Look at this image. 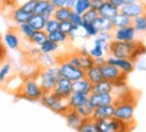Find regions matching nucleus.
Returning a JSON list of instances; mask_svg holds the SVG:
<instances>
[{
  "mask_svg": "<svg viewBox=\"0 0 146 132\" xmlns=\"http://www.w3.org/2000/svg\"><path fill=\"white\" fill-rule=\"evenodd\" d=\"M71 15H72V9L68 8V7H62V8H56L55 9V13H54V18L56 19L58 22H67L70 20Z\"/></svg>",
  "mask_w": 146,
  "mask_h": 132,
  "instance_id": "28",
  "label": "nucleus"
},
{
  "mask_svg": "<svg viewBox=\"0 0 146 132\" xmlns=\"http://www.w3.org/2000/svg\"><path fill=\"white\" fill-rule=\"evenodd\" d=\"M94 110H95V108L93 107V104H91L90 101H86L83 106L78 107L75 111L82 116V118H83V119H89V118H93Z\"/></svg>",
  "mask_w": 146,
  "mask_h": 132,
  "instance_id": "30",
  "label": "nucleus"
},
{
  "mask_svg": "<svg viewBox=\"0 0 146 132\" xmlns=\"http://www.w3.org/2000/svg\"><path fill=\"white\" fill-rule=\"evenodd\" d=\"M90 8H91L90 0H76L75 7H74L72 11L76 12V13H79V15H83V13H86Z\"/></svg>",
  "mask_w": 146,
  "mask_h": 132,
  "instance_id": "35",
  "label": "nucleus"
},
{
  "mask_svg": "<svg viewBox=\"0 0 146 132\" xmlns=\"http://www.w3.org/2000/svg\"><path fill=\"white\" fill-rule=\"evenodd\" d=\"M122 13H125L126 16L134 20L138 16H141L143 13H146V3L145 1H137V3H130V4H125L122 8L119 9Z\"/></svg>",
  "mask_w": 146,
  "mask_h": 132,
  "instance_id": "11",
  "label": "nucleus"
},
{
  "mask_svg": "<svg viewBox=\"0 0 146 132\" xmlns=\"http://www.w3.org/2000/svg\"><path fill=\"white\" fill-rule=\"evenodd\" d=\"M110 43H111V41H109V40H106V39H103V37H101V36H97V37L94 39V45L103 48L106 52H109V49H110Z\"/></svg>",
  "mask_w": 146,
  "mask_h": 132,
  "instance_id": "41",
  "label": "nucleus"
},
{
  "mask_svg": "<svg viewBox=\"0 0 146 132\" xmlns=\"http://www.w3.org/2000/svg\"><path fill=\"white\" fill-rule=\"evenodd\" d=\"M106 1L105 0H90V5H91V9H95V11H99L102 8V5L105 4Z\"/></svg>",
  "mask_w": 146,
  "mask_h": 132,
  "instance_id": "47",
  "label": "nucleus"
},
{
  "mask_svg": "<svg viewBox=\"0 0 146 132\" xmlns=\"http://www.w3.org/2000/svg\"><path fill=\"white\" fill-rule=\"evenodd\" d=\"M0 1H1V4L3 5H13L12 0H0Z\"/></svg>",
  "mask_w": 146,
  "mask_h": 132,
  "instance_id": "53",
  "label": "nucleus"
},
{
  "mask_svg": "<svg viewBox=\"0 0 146 132\" xmlns=\"http://www.w3.org/2000/svg\"><path fill=\"white\" fill-rule=\"evenodd\" d=\"M59 30H60V22H58L55 18H51L47 20L46 27H44V31L47 33H52V32L59 31Z\"/></svg>",
  "mask_w": 146,
  "mask_h": 132,
  "instance_id": "39",
  "label": "nucleus"
},
{
  "mask_svg": "<svg viewBox=\"0 0 146 132\" xmlns=\"http://www.w3.org/2000/svg\"><path fill=\"white\" fill-rule=\"evenodd\" d=\"M11 18H12V20L16 23L18 26H20V24L28 23V20H30V18H31V15L27 13L26 11L19 5V7H13V9L11 11Z\"/></svg>",
  "mask_w": 146,
  "mask_h": 132,
  "instance_id": "19",
  "label": "nucleus"
},
{
  "mask_svg": "<svg viewBox=\"0 0 146 132\" xmlns=\"http://www.w3.org/2000/svg\"><path fill=\"white\" fill-rule=\"evenodd\" d=\"M82 30L84 31L86 33V37H97L99 35V31H98V28L95 27L94 23H84L83 22V26H82Z\"/></svg>",
  "mask_w": 146,
  "mask_h": 132,
  "instance_id": "34",
  "label": "nucleus"
},
{
  "mask_svg": "<svg viewBox=\"0 0 146 132\" xmlns=\"http://www.w3.org/2000/svg\"><path fill=\"white\" fill-rule=\"evenodd\" d=\"M58 68H59L60 77H64V79L70 80L72 83L76 81V80H80V79H83V77H86V71L72 66L64 56L58 57Z\"/></svg>",
  "mask_w": 146,
  "mask_h": 132,
  "instance_id": "5",
  "label": "nucleus"
},
{
  "mask_svg": "<svg viewBox=\"0 0 146 132\" xmlns=\"http://www.w3.org/2000/svg\"><path fill=\"white\" fill-rule=\"evenodd\" d=\"M39 48H40V52L42 53H54L59 49V44H56L55 41L48 39L42 47H39Z\"/></svg>",
  "mask_w": 146,
  "mask_h": 132,
  "instance_id": "37",
  "label": "nucleus"
},
{
  "mask_svg": "<svg viewBox=\"0 0 146 132\" xmlns=\"http://www.w3.org/2000/svg\"><path fill=\"white\" fill-rule=\"evenodd\" d=\"M38 1H39V0H30V1L24 3L23 5H20V7H22L27 13L34 15V13H35V9H36V5H38Z\"/></svg>",
  "mask_w": 146,
  "mask_h": 132,
  "instance_id": "42",
  "label": "nucleus"
},
{
  "mask_svg": "<svg viewBox=\"0 0 146 132\" xmlns=\"http://www.w3.org/2000/svg\"><path fill=\"white\" fill-rule=\"evenodd\" d=\"M137 1H141V0H123L125 4H130V3H137Z\"/></svg>",
  "mask_w": 146,
  "mask_h": 132,
  "instance_id": "54",
  "label": "nucleus"
},
{
  "mask_svg": "<svg viewBox=\"0 0 146 132\" xmlns=\"http://www.w3.org/2000/svg\"><path fill=\"white\" fill-rule=\"evenodd\" d=\"M114 89H115L114 83H111L109 80H102L99 83L94 84L91 93H113Z\"/></svg>",
  "mask_w": 146,
  "mask_h": 132,
  "instance_id": "22",
  "label": "nucleus"
},
{
  "mask_svg": "<svg viewBox=\"0 0 146 132\" xmlns=\"http://www.w3.org/2000/svg\"><path fill=\"white\" fill-rule=\"evenodd\" d=\"M70 22L72 23L75 27H82L83 26V16L72 11V15H71V18H70Z\"/></svg>",
  "mask_w": 146,
  "mask_h": 132,
  "instance_id": "44",
  "label": "nucleus"
},
{
  "mask_svg": "<svg viewBox=\"0 0 146 132\" xmlns=\"http://www.w3.org/2000/svg\"><path fill=\"white\" fill-rule=\"evenodd\" d=\"M27 1H30V0H12V4L13 7H19V5H23Z\"/></svg>",
  "mask_w": 146,
  "mask_h": 132,
  "instance_id": "50",
  "label": "nucleus"
},
{
  "mask_svg": "<svg viewBox=\"0 0 146 132\" xmlns=\"http://www.w3.org/2000/svg\"><path fill=\"white\" fill-rule=\"evenodd\" d=\"M137 107V99L133 97V92H130L126 96L121 97L115 101V114L114 118L122 120L125 123L134 124V112Z\"/></svg>",
  "mask_w": 146,
  "mask_h": 132,
  "instance_id": "2",
  "label": "nucleus"
},
{
  "mask_svg": "<svg viewBox=\"0 0 146 132\" xmlns=\"http://www.w3.org/2000/svg\"><path fill=\"white\" fill-rule=\"evenodd\" d=\"M98 12H99V16H103V18H107V19H110V20H113L119 13V8H117L115 5H113L110 1H106Z\"/></svg>",
  "mask_w": 146,
  "mask_h": 132,
  "instance_id": "21",
  "label": "nucleus"
},
{
  "mask_svg": "<svg viewBox=\"0 0 146 132\" xmlns=\"http://www.w3.org/2000/svg\"><path fill=\"white\" fill-rule=\"evenodd\" d=\"M133 27L135 28L137 33H146V13L138 16L137 19L133 20Z\"/></svg>",
  "mask_w": 146,
  "mask_h": 132,
  "instance_id": "32",
  "label": "nucleus"
},
{
  "mask_svg": "<svg viewBox=\"0 0 146 132\" xmlns=\"http://www.w3.org/2000/svg\"><path fill=\"white\" fill-rule=\"evenodd\" d=\"M134 124L125 123L117 118H109V119L98 120V128L99 132H130L133 129Z\"/></svg>",
  "mask_w": 146,
  "mask_h": 132,
  "instance_id": "8",
  "label": "nucleus"
},
{
  "mask_svg": "<svg viewBox=\"0 0 146 132\" xmlns=\"http://www.w3.org/2000/svg\"><path fill=\"white\" fill-rule=\"evenodd\" d=\"M11 70H12V67L9 63H1L0 64V84H4L8 80Z\"/></svg>",
  "mask_w": 146,
  "mask_h": 132,
  "instance_id": "36",
  "label": "nucleus"
},
{
  "mask_svg": "<svg viewBox=\"0 0 146 132\" xmlns=\"http://www.w3.org/2000/svg\"><path fill=\"white\" fill-rule=\"evenodd\" d=\"M86 79L93 84H97V83H99V81H102V80H105L103 79V74H102L101 66L94 64L91 68H89V70L86 71Z\"/></svg>",
  "mask_w": 146,
  "mask_h": 132,
  "instance_id": "20",
  "label": "nucleus"
},
{
  "mask_svg": "<svg viewBox=\"0 0 146 132\" xmlns=\"http://www.w3.org/2000/svg\"><path fill=\"white\" fill-rule=\"evenodd\" d=\"M110 56L121 57V59H131L135 62L139 56L146 53V47L141 41H117L113 40L109 49Z\"/></svg>",
  "mask_w": 146,
  "mask_h": 132,
  "instance_id": "1",
  "label": "nucleus"
},
{
  "mask_svg": "<svg viewBox=\"0 0 146 132\" xmlns=\"http://www.w3.org/2000/svg\"><path fill=\"white\" fill-rule=\"evenodd\" d=\"M4 56V49L1 48V45H0V62H1V59Z\"/></svg>",
  "mask_w": 146,
  "mask_h": 132,
  "instance_id": "55",
  "label": "nucleus"
},
{
  "mask_svg": "<svg viewBox=\"0 0 146 132\" xmlns=\"http://www.w3.org/2000/svg\"><path fill=\"white\" fill-rule=\"evenodd\" d=\"M113 40L117 41H135L137 40V31L133 26L117 28L113 31Z\"/></svg>",
  "mask_w": 146,
  "mask_h": 132,
  "instance_id": "13",
  "label": "nucleus"
},
{
  "mask_svg": "<svg viewBox=\"0 0 146 132\" xmlns=\"http://www.w3.org/2000/svg\"><path fill=\"white\" fill-rule=\"evenodd\" d=\"M78 132H99V128H98V121L94 120L93 118H89V119H84L82 125L79 127Z\"/></svg>",
  "mask_w": 146,
  "mask_h": 132,
  "instance_id": "27",
  "label": "nucleus"
},
{
  "mask_svg": "<svg viewBox=\"0 0 146 132\" xmlns=\"http://www.w3.org/2000/svg\"><path fill=\"white\" fill-rule=\"evenodd\" d=\"M64 57H66L72 66L78 67V68H80V70H83V71H87L89 68H91V67L95 64V60L90 56L89 51L86 48H82V49H79V51L68 53V55H66Z\"/></svg>",
  "mask_w": 146,
  "mask_h": 132,
  "instance_id": "7",
  "label": "nucleus"
},
{
  "mask_svg": "<svg viewBox=\"0 0 146 132\" xmlns=\"http://www.w3.org/2000/svg\"><path fill=\"white\" fill-rule=\"evenodd\" d=\"M36 80L39 81L40 87L43 89V92H52L55 85H56L58 80L60 79V74H59V68L58 66L54 67H40L35 75Z\"/></svg>",
  "mask_w": 146,
  "mask_h": 132,
  "instance_id": "3",
  "label": "nucleus"
},
{
  "mask_svg": "<svg viewBox=\"0 0 146 132\" xmlns=\"http://www.w3.org/2000/svg\"><path fill=\"white\" fill-rule=\"evenodd\" d=\"M63 118H64V120H66L67 125H68L71 129H75V131L79 129V127L82 125V123H83V120H84L75 110H68Z\"/></svg>",
  "mask_w": 146,
  "mask_h": 132,
  "instance_id": "15",
  "label": "nucleus"
},
{
  "mask_svg": "<svg viewBox=\"0 0 146 132\" xmlns=\"http://www.w3.org/2000/svg\"><path fill=\"white\" fill-rule=\"evenodd\" d=\"M40 103H42L46 108H48V110H51L52 112H55V114H58V115H62V116H64L67 111L70 110V107L67 104V100L59 99L54 92L44 93V95L42 96V99H40Z\"/></svg>",
  "mask_w": 146,
  "mask_h": 132,
  "instance_id": "6",
  "label": "nucleus"
},
{
  "mask_svg": "<svg viewBox=\"0 0 146 132\" xmlns=\"http://www.w3.org/2000/svg\"><path fill=\"white\" fill-rule=\"evenodd\" d=\"M38 62H39L40 67L58 66V59H55L51 53H40L39 57H38Z\"/></svg>",
  "mask_w": 146,
  "mask_h": 132,
  "instance_id": "29",
  "label": "nucleus"
},
{
  "mask_svg": "<svg viewBox=\"0 0 146 132\" xmlns=\"http://www.w3.org/2000/svg\"><path fill=\"white\" fill-rule=\"evenodd\" d=\"M75 3H76V0H66V7H68V8H71V9H74Z\"/></svg>",
  "mask_w": 146,
  "mask_h": 132,
  "instance_id": "51",
  "label": "nucleus"
},
{
  "mask_svg": "<svg viewBox=\"0 0 146 132\" xmlns=\"http://www.w3.org/2000/svg\"><path fill=\"white\" fill-rule=\"evenodd\" d=\"M43 95H44V92H43V89H42L35 76L26 77L20 84L19 91L16 92L18 97H22V99H26L30 101H40Z\"/></svg>",
  "mask_w": 146,
  "mask_h": 132,
  "instance_id": "4",
  "label": "nucleus"
},
{
  "mask_svg": "<svg viewBox=\"0 0 146 132\" xmlns=\"http://www.w3.org/2000/svg\"><path fill=\"white\" fill-rule=\"evenodd\" d=\"M90 95L86 93H79V92H72L71 96L67 99V104L70 107V110H76L78 107L83 106L86 101H89Z\"/></svg>",
  "mask_w": 146,
  "mask_h": 132,
  "instance_id": "17",
  "label": "nucleus"
},
{
  "mask_svg": "<svg viewBox=\"0 0 146 132\" xmlns=\"http://www.w3.org/2000/svg\"><path fill=\"white\" fill-rule=\"evenodd\" d=\"M113 26H114V30H117V28H125V27H129V26H133V20L129 18V16H126L125 13H122L119 11V13L115 16L113 20Z\"/></svg>",
  "mask_w": 146,
  "mask_h": 132,
  "instance_id": "26",
  "label": "nucleus"
},
{
  "mask_svg": "<svg viewBox=\"0 0 146 132\" xmlns=\"http://www.w3.org/2000/svg\"><path fill=\"white\" fill-rule=\"evenodd\" d=\"M74 27H75V26H74L70 20H67V22H62V23H60V31L68 36L71 33V31L74 30Z\"/></svg>",
  "mask_w": 146,
  "mask_h": 132,
  "instance_id": "45",
  "label": "nucleus"
},
{
  "mask_svg": "<svg viewBox=\"0 0 146 132\" xmlns=\"http://www.w3.org/2000/svg\"><path fill=\"white\" fill-rule=\"evenodd\" d=\"M89 101L93 104L94 108H98V107L115 104L117 96L114 95V92L113 93H91Z\"/></svg>",
  "mask_w": 146,
  "mask_h": 132,
  "instance_id": "12",
  "label": "nucleus"
},
{
  "mask_svg": "<svg viewBox=\"0 0 146 132\" xmlns=\"http://www.w3.org/2000/svg\"><path fill=\"white\" fill-rule=\"evenodd\" d=\"M0 7H3V4H1V1H0Z\"/></svg>",
  "mask_w": 146,
  "mask_h": 132,
  "instance_id": "56",
  "label": "nucleus"
},
{
  "mask_svg": "<svg viewBox=\"0 0 146 132\" xmlns=\"http://www.w3.org/2000/svg\"><path fill=\"white\" fill-rule=\"evenodd\" d=\"M51 4V0H39L38 5H36L35 13L36 15H43L46 12V9L48 8V5Z\"/></svg>",
  "mask_w": 146,
  "mask_h": 132,
  "instance_id": "43",
  "label": "nucleus"
},
{
  "mask_svg": "<svg viewBox=\"0 0 146 132\" xmlns=\"http://www.w3.org/2000/svg\"><path fill=\"white\" fill-rule=\"evenodd\" d=\"M46 23H47V19L43 16V15H31V18L28 20V24L35 30V31H44Z\"/></svg>",
  "mask_w": 146,
  "mask_h": 132,
  "instance_id": "24",
  "label": "nucleus"
},
{
  "mask_svg": "<svg viewBox=\"0 0 146 132\" xmlns=\"http://www.w3.org/2000/svg\"><path fill=\"white\" fill-rule=\"evenodd\" d=\"M48 39L55 41L56 44H63L68 40V36L59 30V31H55V32H52V33H48Z\"/></svg>",
  "mask_w": 146,
  "mask_h": 132,
  "instance_id": "38",
  "label": "nucleus"
},
{
  "mask_svg": "<svg viewBox=\"0 0 146 132\" xmlns=\"http://www.w3.org/2000/svg\"><path fill=\"white\" fill-rule=\"evenodd\" d=\"M138 68L141 71H146V60H141V63L138 64Z\"/></svg>",
  "mask_w": 146,
  "mask_h": 132,
  "instance_id": "52",
  "label": "nucleus"
},
{
  "mask_svg": "<svg viewBox=\"0 0 146 132\" xmlns=\"http://www.w3.org/2000/svg\"><path fill=\"white\" fill-rule=\"evenodd\" d=\"M106 62L115 66L125 75H130L135 70V62H133L131 59H121V57L109 56L106 57Z\"/></svg>",
  "mask_w": 146,
  "mask_h": 132,
  "instance_id": "10",
  "label": "nucleus"
},
{
  "mask_svg": "<svg viewBox=\"0 0 146 132\" xmlns=\"http://www.w3.org/2000/svg\"><path fill=\"white\" fill-rule=\"evenodd\" d=\"M4 44L8 47L9 49H18L19 45H20V39H19L18 33L15 31H8L4 33Z\"/></svg>",
  "mask_w": 146,
  "mask_h": 132,
  "instance_id": "23",
  "label": "nucleus"
},
{
  "mask_svg": "<svg viewBox=\"0 0 146 132\" xmlns=\"http://www.w3.org/2000/svg\"><path fill=\"white\" fill-rule=\"evenodd\" d=\"M102 68V74H103V79L109 80L111 83H114L115 87H119V85H126V80H127V75L122 74L118 68L110 63L105 62L103 64H101Z\"/></svg>",
  "mask_w": 146,
  "mask_h": 132,
  "instance_id": "9",
  "label": "nucleus"
},
{
  "mask_svg": "<svg viewBox=\"0 0 146 132\" xmlns=\"http://www.w3.org/2000/svg\"><path fill=\"white\" fill-rule=\"evenodd\" d=\"M105 1H109V0H105Z\"/></svg>",
  "mask_w": 146,
  "mask_h": 132,
  "instance_id": "57",
  "label": "nucleus"
},
{
  "mask_svg": "<svg viewBox=\"0 0 146 132\" xmlns=\"http://www.w3.org/2000/svg\"><path fill=\"white\" fill-rule=\"evenodd\" d=\"M55 95H56L59 99H63V100H67L68 97L71 96V93L74 92L72 91V81L64 79V77H60L58 80L56 85L52 91Z\"/></svg>",
  "mask_w": 146,
  "mask_h": 132,
  "instance_id": "14",
  "label": "nucleus"
},
{
  "mask_svg": "<svg viewBox=\"0 0 146 132\" xmlns=\"http://www.w3.org/2000/svg\"><path fill=\"white\" fill-rule=\"evenodd\" d=\"M55 9H56V7H55V5H54L52 3H51V4L48 5V8L46 9V12L43 13V16H44V18L47 19V20H48V19H51V18H54V13H55Z\"/></svg>",
  "mask_w": 146,
  "mask_h": 132,
  "instance_id": "46",
  "label": "nucleus"
},
{
  "mask_svg": "<svg viewBox=\"0 0 146 132\" xmlns=\"http://www.w3.org/2000/svg\"><path fill=\"white\" fill-rule=\"evenodd\" d=\"M95 27L98 28L99 32H113L114 31V26H113V22L110 19L103 18V16H99V18L94 22Z\"/></svg>",
  "mask_w": 146,
  "mask_h": 132,
  "instance_id": "25",
  "label": "nucleus"
},
{
  "mask_svg": "<svg viewBox=\"0 0 146 132\" xmlns=\"http://www.w3.org/2000/svg\"><path fill=\"white\" fill-rule=\"evenodd\" d=\"M82 16H83V22L84 23H94L98 18H99V12H98V11H95V9L90 8L89 11H87L86 13H83Z\"/></svg>",
  "mask_w": 146,
  "mask_h": 132,
  "instance_id": "40",
  "label": "nucleus"
},
{
  "mask_svg": "<svg viewBox=\"0 0 146 132\" xmlns=\"http://www.w3.org/2000/svg\"><path fill=\"white\" fill-rule=\"evenodd\" d=\"M51 3H52L56 8H62V7H66V0H51Z\"/></svg>",
  "mask_w": 146,
  "mask_h": 132,
  "instance_id": "48",
  "label": "nucleus"
},
{
  "mask_svg": "<svg viewBox=\"0 0 146 132\" xmlns=\"http://www.w3.org/2000/svg\"><path fill=\"white\" fill-rule=\"evenodd\" d=\"M109 1H110L111 4L113 5H115V7H117V8H122V7H123L125 5V3H123V0H109Z\"/></svg>",
  "mask_w": 146,
  "mask_h": 132,
  "instance_id": "49",
  "label": "nucleus"
},
{
  "mask_svg": "<svg viewBox=\"0 0 146 132\" xmlns=\"http://www.w3.org/2000/svg\"><path fill=\"white\" fill-rule=\"evenodd\" d=\"M47 40H48V33H47V32L46 31H36L30 41H31L35 47H42Z\"/></svg>",
  "mask_w": 146,
  "mask_h": 132,
  "instance_id": "31",
  "label": "nucleus"
},
{
  "mask_svg": "<svg viewBox=\"0 0 146 132\" xmlns=\"http://www.w3.org/2000/svg\"><path fill=\"white\" fill-rule=\"evenodd\" d=\"M18 31H19V33L24 37V39H27V40H31V37L34 36V33H35V30L32 28L28 23H24V24H20V26L18 27Z\"/></svg>",
  "mask_w": 146,
  "mask_h": 132,
  "instance_id": "33",
  "label": "nucleus"
},
{
  "mask_svg": "<svg viewBox=\"0 0 146 132\" xmlns=\"http://www.w3.org/2000/svg\"><path fill=\"white\" fill-rule=\"evenodd\" d=\"M93 87H94V84L90 83L86 77H83V79H80V80H76V81L72 83V91L74 92L86 93V95H91Z\"/></svg>",
  "mask_w": 146,
  "mask_h": 132,
  "instance_id": "18",
  "label": "nucleus"
},
{
  "mask_svg": "<svg viewBox=\"0 0 146 132\" xmlns=\"http://www.w3.org/2000/svg\"><path fill=\"white\" fill-rule=\"evenodd\" d=\"M115 114V104H110V106H103V107H98L94 110L93 114V119L94 120H103V119H109V118H114Z\"/></svg>",
  "mask_w": 146,
  "mask_h": 132,
  "instance_id": "16",
  "label": "nucleus"
}]
</instances>
